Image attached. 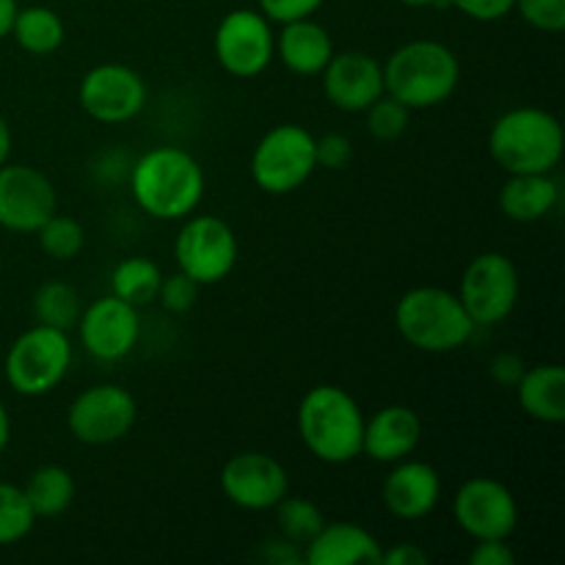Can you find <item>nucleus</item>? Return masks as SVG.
<instances>
[{"mask_svg":"<svg viewBox=\"0 0 565 565\" xmlns=\"http://www.w3.org/2000/svg\"><path fill=\"white\" fill-rule=\"evenodd\" d=\"M33 235L39 237L42 252L50 259H58V263L75 259L83 252V243H86V232H83L81 221L72 218V215H61L58 210Z\"/></svg>","mask_w":565,"mask_h":565,"instance_id":"c85d7f7f","label":"nucleus"},{"mask_svg":"<svg viewBox=\"0 0 565 565\" xmlns=\"http://www.w3.org/2000/svg\"><path fill=\"white\" fill-rule=\"evenodd\" d=\"M276 513V527H279V535L290 539L292 544L303 546L320 533V527L326 524L323 511L318 508V502H312L309 497H290L285 494L274 505Z\"/></svg>","mask_w":565,"mask_h":565,"instance_id":"cd10ccee","label":"nucleus"},{"mask_svg":"<svg viewBox=\"0 0 565 565\" xmlns=\"http://www.w3.org/2000/svg\"><path fill=\"white\" fill-rule=\"evenodd\" d=\"M513 11L535 31L561 33L565 28V0H513Z\"/></svg>","mask_w":565,"mask_h":565,"instance_id":"2f4dec72","label":"nucleus"},{"mask_svg":"<svg viewBox=\"0 0 565 565\" xmlns=\"http://www.w3.org/2000/svg\"><path fill=\"white\" fill-rule=\"evenodd\" d=\"M58 210V193L44 171L25 163L0 166V226L33 235Z\"/></svg>","mask_w":565,"mask_h":565,"instance_id":"4468645a","label":"nucleus"},{"mask_svg":"<svg viewBox=\"0 0 565 565\" xmlns=\"http://www.w3.org/2000/svg\"><path fill=\"white\" fill-rule=\"evenodd\" d=\"M81 331L83 351L97 362H121L130 356L141 337V315L132 303L121 301L114 292L83 307L75 326Z\"/></svg>","mask_w":565,"mask_h":565,"instance_id":"2eb2a0df","label":"nucleus"},{"mask_svg":"<svg viewBox=\"0 0 565 565\" xmlns=\"http://www.w3.org/2000/svg\"><path fill=\"white\" fill-rule=\"evenodd\" d=\"M274 22L259 9H235L224 14L213 36L215 58L232 77L263 75L276 58Z\"/></svg>","mask_w":565,"mask_h":565,"instance_id":"9b49d317","label":"nucleus"},{"mask_svg":"<svg viewBox=\"0 0 565 565\" xmlns=\"http://www.w3.org/2000/svg\"><path fill=\"white\" fill-rule=\"evenodd\" d=\"M257 3H259V11H263L270 22L285 25V22L312 17L326 0H257Z\"/></svg>","mask_w":565,"mask_h":565,"instance_id":"f704fd0d","label":"nucleus"},{"mask_svg":"<svg viewBox=\"0 0 565 565\" xmlns=\"http://www.w3.org/2000/svg\"><path fill=\"white\" fill-rule=\"evenodd\" d=\"M397 334L423 353H452L472 340V318L458 292L445 287H412L395 307Z\"/></svg>","mask_w":565,"mask_h":565,"instance_id":"39448f33","label":"nucleus"},{"mask_svg":"<svg viewBox=\"0 0 565 565\" xmlns=\"http://www.w3.org/2000/svg\"><path fill=\"white\" fill-rule=\"evenodd\" d=\"M397 3L408 6V9H445L447 0H397Z\"/></svg>","mask_w":565,"mask_h":565,"instance_id":"c03bdc74","label":"nucleus"},{"mask_svg":"<svg viewBox=\"0 0 565 565\" xmlns=\"http://www.w3.org/2000/svg\"><path fill=\"white\" fill-rule=\"evenodd\" d=\"M364 114H367V132L375 141H397L408 130L414 110L384 92Z\"/></svg>","mask_w":565,"mask_h":565,"instance_id":"7c9ffc66","label":"nucleus"},{"mask_svg":"<svg viewBox=\"0 0 565 565\" xmlns=\"http://www.w3.org/2000/svg\"><path fill=\"white\" fill-rule=\"evenodd\" d=\"M381 500H384L386 511L403 522L430 516L441 500L439 472L430 463L414 461L412 456L403 458V461L392 463V472L381 486Z\"/></svg>","mask_w":565,"mask_h":565,"instance_id":"a211bd4d","label":"nucleus"},{"mask_svg":"<svg viewBox=\"0 0 565 565\" xmlns=\"http://www.w3.org/2000/svg\"><path fill=\"white\" fill-rule=\"evenodd\" d=\"M513 390L522 412L535 423L561 425L565 419V370L561 364L527 367Z\"/></svg>","mask_w":565,"mask_h":565,"instance_id":"5701e85b","label":"nucleus"},{"mask_svg":"<svg viewBox=\"0 0 565 565\" xmlns=\"http://www.w3.org/2000/svg\"><path fill=\"white\" fill-rule=\"evenodd\" d=\"M130 191L138 207L158 221H182L204 199V169L180 147H154L130 166Z\"/></svg>","mask_w":565,"mask_h":565,"instance_id":"f257e3e1","label":"nucleus"},{"mask_svg":"<svg viewBox=\"0 0 565 565\" xmlns=\"http://www.w3.org/2000/svg\"><path fill=\"white\" fill-rule=\"evenodd\" d=\"M160 281H163V270H160L154 259L127 257L110 274V292L121 298V301L132 303L136 309H141L158 301Z\"/></svg>","mask_w":565,"mask_h":565,"instance_id":"a878e982","label":"nucleus"},{"mask_svg":"<svg viewBox=\"0 0 565 565\" xmlns=\"http://www.w3.org/2000/svg\"><path fill=\"white\" fill-rule=\"evenodd\" d=\"M519 292H522V279L516 263L502 252H483L463 270L458 298L472 323L489 329L511 318L519 303Z\"/></svg>","mask_w":565,"mask_h":565,"instance_id":"6e6552de","label":"nucleus"},{"mask_svg":"<svg viewBox=\"0 0 565 565\" xmlns=\"http://www.w3.org/2000/svg\"><path fill=\"white\" fill-rule=\"evenodd\" d=\"M276 55L292 75L312 77L326 70L334 55V42L320 22L303 17V20L281 25L279 36H276Z\"/></svg>","mask_w":565,"mask_h":565,"instance_id":"412c9836","label":"nucleus"},{"mask_svg":"<svg viewBox=\"0 0 565 565\" xmlns=\"http://www.w3.org/2000/svg\"><path fill=\"white\" fill-rule=\"evenodd\" d=\"M447 6H456L463 17L475 22L505 20L513 11V0H447Z\"/></svg>","mask_w":565,"mask_h":565,"instance_id":"c9c22d12","label":"nucleus"},{"mask_svg":"<svg viewBox=\"0 0 565 565\" xmlns=\"http://www.w3.org/2000/svg\"><path fill=\"white\" fill-rule=\"evenodd\" d=\"M20 3L17 0H0V42L11 33V25H14V17Z\"/></svg>","mask_w":565,"mask_h":565,"instance_id":"a19ab883","label":"nucleus"},{"mask_svg":"<svg viewBox=\"0 0 565 565\" xmlns=\"http://www.w3.org/2000/svg\"><path fill=\"white\" fill-rule=\"evenodd\" d=\"M72 367L70 331L53 326H31L11 342L3 373L11 390L22 397H44L58 390Z\"/></svg>","mask_w":565,"mask_h":565,"instance_id":"423d86ee","label":"nucleus"},{"mask_svg":"<svg viewBox=\"0 0 565 565\" xmlns=\"http://www.w3.org/2000/svg\"><path fill=\"white\" fill-rule=\"evenodd\" d=\"M381 552L373 533L353 522H326L320 533L303 546L307 565H381Z\"/></svg>","mask_w":565,"mask_h":565,"instance_id":"aec40b11","label":"nucleus"},{"mask_svg":"<svg viewBox=\"0 0 565 565\" xmlns=\"http://www.w3.org/2000/svg\"><path fill=\"white\" fill-rule=\"evenodd\" d=\"M353 158L351 138L342 136V132H326V136L315 138V160H318V169L337 171L345 169Z\"/></svg>","mask_w":565,"mask_h":565,"instance_id":"72a5a7b5","label":"nucleus"},{"mask_svg":"<svg viewBox=\"0 0 565 565\" xmlns=\"http://www.w3.org/2000/svg\"><path fill=\"white\" fill-rule=\"evenodd\" d=\"M320 75L329 103L345 114H364L384 94V64L362 50H334Z\"/></svg>","mask_w":565,"mask_h":565,"instance_id":"f3484780","label":"nucleus"},{"mask_svg":"<svg viewBox=\"0 0 565 565\" xmlns=\"http://www.w3.org/2000/svg\"><path fill=\"white\" fill-rule=\"evenodd\" d=\"M259 557H263L268 565H298L303 563V550L298 544H292L285 535H274L263 544L259 550Z\"/></svg>","mask_w":565,"mask_h":565,"instance_id":"58836bf2","label":"nucleus"},{"mask_svg":"<svg viewBox=\"0 0 565 565\" xmlns=\"http://www.w3.org/2000/svg\"><path fill=\"white\" fill-rule=\"evenodd\" d=\"M461 83L456 50L436 39L401 44L384 64V92L406 108L425 110L447 103Z\"/></svg>","mask_w":565,"mask_h":565,"instance_id":"7ed1b4c3","label":"nucleus"},{"mask_svg":"<svg viewBox=\"0 0 565 565\" xmlns=\"http://www.w3.org/2000/svg\"><path fill=\"white\" fill-rule=\"evenodd\" d=\"M423 439V419L408 406H384L364 419L362 456L375 463H397L412 456Z\"/></svg>","mask_w":565,"mask_h":565,"instance_id":"6ab92c4d","label":"nucleus"},{"mask_svg":"<svg viewBox=\"0 0 565 565\" xmlns=\"http://www.w3.org/2000/svg\"><path fill=\"white\" fill-rule=\"evenodd\" d=\"M36 524L25 491L14 483L0 480V546H11L25 539Z\"/></svg>","mask_w":565,"mask_h":565,"instance_id":"c756f323","label":"nucleus"},{"mask_svg":"<svg viewBox=\"0 0 565 565\" xmlns=\"http://www.w3.org/2000/svg\"><path fill=\"white\" fill-rule=\"evenodd\" d=\"M9 441H11V417L9 412H6L3 401H0V452L9 447Z\"/></svg>","mask_w":565,"mask_h":565,"instance_id":"37998d69","label":"nucleus"},{"mask_svg":"<svg viewBox=\"0 0 565 565\" xmlns=\"http://www.w3.org/2000/svg\"><path fill=\"white\" fill-rule=\"evenodd\" d=\"M147 81L127 64H97L83 75L77 99L81 108L103 125H125L147 105Z\"/></svg>","mask_w":565,"mask_h":565,"instance_id":"f8f14e48","label":"nucleus"},{"mask_svg":"<svg viewBox=\"0 0 565 565\" xmlns=\"http://www.w3.org/2000/svg\"><path fill=\"white\" fill-rule=\"evenodd\" d=\"M524 370H527L524 359L519 356V353H508V351L497 353L489 364V373H491V379H494V384L508 386V390H513V386L519 384V379L524 375Z\"/></svg>","mask_w":565,"mask_h":565,"instance_id":"4c0bfd02","label":"nucleus"},{"mask_svg":"<svg viewBox=\"0 0 565 565\" xmlns=\"http://www.w3.org/2000/svg\"><path fill=\"white\" fill-rule=\"evenodd\" d=\"M469 563L472 565H513L516 563V552L508 546V539H483V541H475L472 552H469Z\"/></svg>","mask_w":565,"mask_h":565,"instance_id":"e433bc0d","label":"nucleus"},{"mask_svg":"<svg viewBox=\"0 0 565 565\" xmlns=\"http://www.w3.org/2000/svg\"><path fill=\"white\" fill-rule=\"evenodd\" d=\"M138 417V403L119 384H94L83 390L66 412L72 439L88 447H105L125 439Z\"/></svg>","mask_w":565,"mask_h":565,"instance_id":"9d476101","label":"nucleus"},{"mask_svg":"<svg viewBox=\"0 0 565 565\" xmlns=\"http://www.w3.org/2000/svg\"><path fill=\"white\" fill-rule=\"evenodd\" d=\"M196 298H199V285L191 279V276L182 274V270H177V274L171 276H163V281H160L158 303L166 309V312H174V315L188 312V309H193Z\"/></svg>","mask_w":565,"mask_h":565,"instance_id":"473e14b6","label":"nucleus"},{"mask_svg":"<svg viewBox=\"0 0 565 565\" xmlns=\"http://www.w3.org/2000/svg\"><path fill=\"white\" fill-rule=\"evenodd\" d=\"M456 524L472 541L511 539L519 527V502L505 483L494 478H469L452 500Z\"/></svg>","mask_w":565,"mask_h":565,"instance_id":"ddd939ff","label":"nucleus"},{"mask_svg":"<svg viewBox=\"0 0 565 565\" xmlns=\"http://www.w3.org/2000/svg\"><path fill=\"white\" fill-rule=\"evenodd\" d=\"M31 309L36 323L53 326V329H61V331H72L83 312L81 292H77L70 281L50 279L36 287Z\"/></svg>","mask_w":565,"mask_h":565,"instance_id":"bb28decb","label":"nucleus"},{"mask_svg":"<svg viewBox=\"0 0 565 565\" xmlns=\"http://www.w3.org/2000/svg\"><path fill=\"white\" fill-rule=\"evenodd\" d=\"M428 561L430 555L419 544H395L381 552V565H425Z\"/></svg>","mask_w":565,"mask_h":565,"instance_id":"ea45409f","label":"nucleus"},{"mask_svg":"<svg viewBox=\"0 0 565 565\" xmlns=\"http://www.w3.org/2000/svg\"><path fill=\"white\" fill-rule=\"evenodd\" d=\"M563 125L535 105L511 108L491 125L489 154L505 174H550L563 158Z\"/></svg>","mask_w":565,"mask_h":565,"instance_id":"20e7f679","label":"nucleus"},{"mask_svg":"<svg viewBox=\"0 0 565 565\" xmlns=\"http://www.w3.org/2000/svg\"><path fill=\"white\" fill-rule=\"evenodd\" d=\"M22 491H25L33 516L53 519L70 511L77 494V483L70 469L58 467V463H44L28 475V483L22 486Z\"/></svg>","mask_w":565,"mask_h":565,"instance_id":"b1692460","label":"nucleus"},{"mask_svg":"<svg viewBox=\"0 0 565 565\" xmlns=\"http://www.w3.org/2000/svg\"><path fill=\"white\" fill-rule=\"evenodd\" d=\"M561 204V182L550 174H508L500 188V210L516 224H535Z\"/></svg>","mask_w":565,"mask_h":565,"instance_id":"4be33fe9","label":"nucleus"},{"mask_svg":"<svg viewBox=\"0 0 565 565\" xmlns=\"http://www.w3.org/2000/svg\"><path fill=\"white\" fill-rule=\"evenodd\" d=\"M318 171L315 136L301 125H276L259 138L252 154V177L259 191L287 196Z\"/></svg>","mask_w":565,"mask_h":565,"instance_id":"0eeeda50","label":"nucleus"},{"mask_svg":"<svg viewBox=\"0 0 565 565\" xmlns=\"http://www.w3.org/2000/svg\"><path fill=\"white\" fill-rule=\"evenodd\" d=\"M11 143H14V138H11V127H9V121L3 119V114H0V166L9 163Z\"/></svg>","mask_w":565,"mask_h":565,"instance_id":"79ce46f5","label":"nucleus"},{"mask_svg":"<svg viewBox=\"0 0 565 565\" xmlns=\"http://www.w3.org/2000/svg\"><path fill=\"white\" fill-rule=\"evenodd\" d=\"M221 491L241 511H274L276 502L290 491V478L274 456L246 450L224 463Z\"/></svg>","mask_w":565,"mask_h":565,"instance_id":"dca6fc26","label":"nucleus"},{"mask_svg":"<svg viewBox=\"0 0 565 565\" xmlns=\"http://www.w3.org/2000/svg\"><path fill=\"white\" fill-rule=\"evenodd\" d=\"M9 36H14V42L25 53L50 55L64 44L66 28L58 11L50 6H25V9H17Z\"/></svg>","mask_w":565,"mask_h":565,"instance_id":"393cba45","label":"nucleus"},{"mask_svg":"<svg viewBox=\"0 0 565 565\" xmlns=\"http://www.w3.org/2000/svg\"><path fill=\"white\" fill-rule=\"evenodd\" d=\"M298 436L318 461H356L362 456L364 436L362 406L342 386H312L298 403Z\"/></svg>","mask_w":565,"mask_h":565,"instance_id":"f03ea898","label":"nucleus"},{"mask_svg":"<svg viewBox=\"0 0 565 565\" xmlns=\"http://www.w3.org/2000/svg\"><path fill=\"white\" fill-rule=\"evenodd\" d=\"M174 243L177 265L199 287L218 285L237 265V235L218 215H188L182 218Z\"/></svg>","mask_w":565,"mask_h":565,"instance_id":"1a4fd4ad","label":"nucleus"}]
</instances>
